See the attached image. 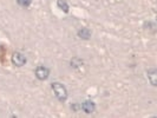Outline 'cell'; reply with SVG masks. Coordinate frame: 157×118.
I'll return each instance as SVG.
<instances>
[{"label":"cell","mask_w":157,"mask_h":118,"mask_svg":"<svg viewBox=\"0 0 157 118\" xmlns=\"http://www.w3.org/2000/svg\"><path fill=\"white\" fill-rule=\"evenodd\" d=\"M17 1L20 6L26 7V6H30V5H31V1H32V0H17Z\"/></svg>","instance_id":"obj_8"},{"label":"cell","mask_w":157,"mask_h":118,"mask_svg":"<svg viewBox=\"0 0 157 118\" xmlns=\"http://www.w3.org/2000/svg\"><path fill=\"white\" fill-rule=\"evenodd\" d=\"M12 62L14 65H17V66H23L24 64L26 63V58L24 57V55H21V53H14L13 57H12Z\"/></svg>","instance_id":"obj_3"},{"label":"cell","mask_w":157,"mask_h":118,"mask_svg":"<svg viewBox=\"0 0 157 118\" xmlns=\"http://www.w3.org/2000/svg\"><path fill=\"white\" fill-rule=\"evenodd\" d=\"M148 77L152 85H156V70H150L148 71Z\"/></svg>","instance_id":"obj_7"},{"label":"cell","mask_w":157,"mask_h":118,"mask_svg":"<svg viewBox=\"0 0 157 118\" xmlns=\"http://www.w3.org/2000/svg\"><path fill=\"white\" fill-rule=\"evenodd\" d=\"M52 89L54 95L57 96V98L59 100L64 102V100L68 98V91L65 89V86H63L61 84H59V83H53Z\"/></svg>","instance_id":"obj_1"},{"label":"cell","mask_w":157,"mask_h":118,"mask_svg":"<svg viewBox=\"0 0 157 118\" xmlns=\"http://www.w3.org/2000/svg\"><path fill=\"white\" fill-rule=\"evenodd\" d=\"M78 36L83 39H89L90 36H91V32L87 30V28H82L80 31L78 32Z\"/></svg>","instance_id":"obj_5"},{"label":"cell","mask_w":157,"mask_h":118,"mask_svg":"<svg viewBox=\"0 0 157 118\" xmlns=\"http://www.w3.org/2000/svg\"><path fill=\"white\" fill-rule=\"evenodd\" d=\"M49 74H50L49 69H46V67H44V66H39V67H37V70H35V76H37V78L40 79V80H45V79L49 77Z\"/></svg>","instance_id":"obj_2"},{"label":"cell","mask_w":157,"mask_h":118,"mask_svg":"<svg viewBox=\"0 0 157 118\" xmlns=\"http://www.w3.org/2000/svg\"><path fill=\"white\" fill-rule=\"evenodd\" d=\"M57 5H58V7H59L61 11L69 12V5L66 4V1H64V0H58V1H57Z\"/></svg>","instance_id":"obj_6"},{"label":"cell","mask_w":157,"mask_h":118,"mask_svg":"<svg viewBox=\"0 0 157 118\" xmlns=\"http://www.w3.org/2000/svg\"><path fill=\"white\" fill-rule=\"evenodd\" d=\"M82 109L84 110L86 113H91V112L95 111V104L92 102H90V100H86V102H84L82 104Z\"/></svg>","instance_id":"obj_4"}]
</instances>
